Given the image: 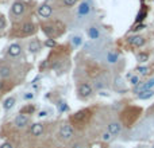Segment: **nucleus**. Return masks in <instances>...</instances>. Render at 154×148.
<instances>
[{"instance_id": "25", "label": "nucleus", "mask_w": 154, "mask_h": 148, "mask_svg": "<svg viewBox=\"0 0 154 148\" xmlns=\"http://www.w3.org/2000/svg\"><path fill=\"white\" fill-rule=\"evenodd\" d=\"M111 136L112 135H111L109 132H104L101 135V140H104V142H109V140H111Z\"/></svg>"}, {"instance_id": "16", "label": "nucleus", "mask_w": 154, "mask_h": 148, "mask_svg": "<svg viewBox=\"0 0 154 148\" xmlns=\"http://www.w3.org/2000/svg\"><path fill=\"white\" fill-rule=\"evenodd\" d=\"M15 105V98L14 97H8L6 101H4V109H11V108Z\"/></svg>"}, {"instance_id": "5", "label": "nucleus", "mask_w": 154, "mask_h": 148, "mask_svg": "<svg viewBox=\"0 0 154 148\" xmlns=\"http://www.w3.org/2000/svg\"><path fill=\"white\" fill-rule=\"evenodd\" d=\"M14 123H15V125L18 127V128H23V127L27 125V123H29V119H27V116H24V114H18V116L15 117V120H14Z\"/></svg>"}, {"instance_id": "14", "label": "nucleus", "mask_w": 154, "mask_h": 148, "mask_svg": "<svg viewBox=\"0 0 154 148\" xmlns=\"http://www.w3.org/2000/svg\"><path fill=\"white\" fill-rule=\"evenodd\" d=\"M118 58H119V55L115 51H109L108 55H107V61H108L109 63H115L116 61H118Z\"/></svg>"}, {"instance_id": "1", "label": "nucleus", "mask_w": 154, "mask_h": 148, "mask_svg": "<svg viewBox=\"0 0 154 148\" xmlns=\"http://www.w3.org/2000/svg\"><path fill=\"white\" fill-rule=\"evenodd\" d=\"M60 135L62 136L64 139H72L74 135V131H73V127L71 125V124H64V125L61 127V129H60Z\"/></svg>"}, {"instance_id": "13", "label": "nucleus", "mask_w": 154, "mask_h": 148, "mask_svg": "<svg viewBox=\"0 0 154 148\" xmlns=\"http://www.w3.org/2000/svg\"><path fill=\"white\" fill-rule=\"evenodd\" d=\"M22 31H23V34H26V35L32 34V32H34V24H32V23H24L22 27Z\"/></svg>"}, {"instance_id": "15", "label": "nucleus", "mask_w": 154, "mask_h": 148, "mask_svg": "<svg viewBox=\"0 0 154 148\" xmlns=\"http://www.w3.org/2000/svg\"><path fill=\"white\" fill-rule=\"evenodd\" d=\"M10 74H11V69L8 66L0 67V77H1V78H6V77H8Z\"/></svg>"}, {"instance_id": "10", "label": "nucleus", "mask_w": 154, "mask_h": 148, "mask_svg": "<svg viewBox=\"0 0 154 148\" xmlns=\"http://www.w3.org/2000/svg\"><path fill=\"white\" fill-rule=\"evenodd\" d=\"M39 50H41V43H39V41L34 39V41L30 42V44H29V51L30 53H38Z\"/></svg>"}, {"instance_id": "35", "label": "nucleus", "mask_w": 154, "mask_h": 148, "mask_svg": "<svg viewBox=\"0 0 154 148\" xmlns=\"http://www.w3.org/2000/svg\"><path fill=\"white\" fill-rule=\"evenodd\" d=\"M153 148H154V147H153Z\"/></svg>"}, {"instance_id": "2", "label": "nucleus", "mask_w": 154, "mask_h": 148, "mask_svg": "<svg viewBox=\"0 0 154 148\" xmlns=\"http://www.w3.org/2000/svg\"><path fill=\"white\" fill-rule=\"evenodd\" d=\"M91 93H92V86L88 85V84H81L80 86H78V94L81 96V97H89Z\"/></svg>"}, {"instance_id": "32", "label": "nucleus", "mask_w": 154, "mask_h": 148, "mask_svg": "<svg viewBox=\"0 0 154 148\" xmlns=\"http://www.w3.org/2000/svg\"><path fill=\"white\" fill-rule=\"evenodd\" d=\"M23 97H24V100H31V98L34 97V94H32V93H27V94H24Z\"/></svg>"}, {"instance_id": "29", "label": "nucleus", "mask_w": 154, "mask_h": 148, "mask_svg": "<svg viewBox=\"0 0 154 148\" xmlns=\"http://www.w3.org/2000/svg\"><path fill=\"white\" fill-rule=\"evenodd\" d=\"M143 14L146 15V10H143V8H142L141 12H139V14H138V16H137V22H141V20L143 19V18H142V16H143Z\"/></svg>"}, {"instance_id": "7", "label": "nucleus", "mask_w": 154, "mask_h": 148, "mask_svg": "<svg viewBox=\"0 0 154 148\" xmlns=\"http://www.w3.org/2000/svg\"><path fill=\"white\" fill-rule=\"evenodd\" d=\"M26 10V6L23 1H15V3L12 4V12L15 14V15H22L23 12H24Z\"/></svg>"}, {"instance_id": "6", "label": "nucleus", "mask_w": 154, "mask_h": 148, "mask_svg": "<svg viewBox=\"0 0 154 148\" xmlns=\"http://www.w3.org/2000/svg\"><path fill=\"white\" fill-rule=\"evenodd\" d=\"M77 12H78V15H80V16L88 15V14L91 12V4L88 3V1H83V3L78 6V10H77Z\"/></svg>"}, {"instance_id": "34", "label": "nucleus", "mask_w": 154, "mask_h": 148, "mask_svg": "<svg viewBox=\"0 0 154 148\" xmlns=\"http://www.w3.org/2000/svg\"><path fill=\"white\" fill-rule=\"evenodd\" d=\"M46 114H47V112H46V110H42V112H39V117H45Z\"/></svg>"}, {"instance_id": "28", "label": "nucleus", "mask_w": 154, "mask_h": 148, "mask_svg": "<svg viewBox=\"0 0 154 148\" xmlns=\"http://www.w3.org/2000/svg\"><path fill=\"white\" fill-rule=\"evenodd\" d=\"M62 1H64V4L66 7H72V6H74V4H76L77 0H62Z\"/></svg>"}, {"instance_id": "23", "label": "nucleus", "mask_w": 154, "mask_h": 148, "mask_svg": "<svg viewBox=\"0 0 154 148\" xmlns=\"http://www.w3.org/2000/svg\"><path fill=\"white\" fill-rule=\"evenodd\" d=\"M153 86H154V78H151L150 81H148V82H145V89H146V90H150Z\"/></svg>"}, {"instance_id": "26", "label": "nucleus", "mask_w": 154, "mask_h": 148, "mask_svg": "<svg viewBox=\"0 0 154 148\" xmlns=\"http://www.w3.org/2000/svg\"><path fill=\"white\" fill-rule=\"evenodd\" d=\"M45 46H47V47H54V46H55V41H54V39H46Z\"/></svg>"}, {"instance_id": "31", "label": "nucleus", "mask_w": 154, "mask_h": 148, "mask_svg": "<svg viewBox=\"0 0 154 148\" xmlns=\"http://www.w3.org/2000/svg\"><path fill=\"white\" fill-rule=\"evenodd\" d=\"M0 148H12V144L11 143H4V144L0 145Z\"/></svg>"}, {"instance_id": "4", "label": "nucleus", "mask_w": 154, "mask_h": 148, "mask_svg": "<svg viewBox=\"0 0 154 148\" xmlns=\"http://www.w3.org/2000/svg\"><path fill=\"white\" fill-rule=\"evenodd\" d=\"M51 12H53V10H51V7L49 4H42L38 8V15L42 16V18H49L51 15Z\"/></svg>"}, {"instance_id": "9", "label": "nucleus", "mask_w": 154, "mask_h": 148, "mask_svg": "<svg viewBox=\"0 0 154 148\" xmlns=\"http://www.w3.org/2000/svg\"><path fill=\"white\" fill-rule=\"evenodd\" d=\"M20 51H22V47L16 43L11 44L10 47H8V54H10L11 57H18V55L20 54Z\"/></svg>"}, {"instance_id": "20", "label": "nucleus", "mask_w": 154, "mask_h": 148, "mask_svg": "<svg viewBox=\"0 0 154 148\" xmlns=\"http://www.w3.org/2000/svg\"><path fill=\"white\" fill-rule=\"evenodd\" d=\"M149 59V54L148 53H141L138 54V62H146Z\"/></svg>"}, {"instance_id": "11", "label": "nucleus", "mask_w": 154, "mask_h": 148, "mask_svg": "<svg viewBox=\"0 0 154 148\" xmlns=\"http://www.w3.org/2000/svg\"><path fill=\"white\" fill-rule=\"evenodd\" d=\"M42 132H43V127H42V124H32L31 125V133L34 136H39L42 135Z\"/></svg>"}, {"instance_id": "8", "label": "nucleus", "mask_w": 154, "mask_h": 148, "mask_svg": "<svg viewBox=\"0 0 154 148\" xmlns=\"http://www.w3.org/2000/svg\"><path fill=\"white\" fill-rule=\"evenodd\" d=\"M120 131H122V125H120L119 123H109L108 124V131H107V132H109L112 136L119 135Z\"/></svg>"}, {"instance_id": "22", "label": "nucleus", "mask_w": 154, "mask_h": 148, "mask_svg": "<svg viewBox=\"0 0 154 148\" xmlns=\"http://www.w3.org/2000/svg\"><path fill=\"white\" fill-rule=\"evenodd\" d=\"M88 113V110H81V112H77L76 116H74V120H81L84 119V114Z\"/></svg>"}, {"instance_id": "12", "label": "nucleus", "mask_w": 154, "mask_h": 148, "mask_svg": "<svg viewBox=\"0 0 154 148\" xmlns=\"http://www.w3.org/2000/svg\"><path fill=\"white\" fill-rule=\"evenodd\" d=\"M154 96V90L153 89H150V90H145V92H141L138 94V98L139 100H149V98H151Z\"/></svg>"}, {"instance_id": "21", "label": "nucleus", "mask_w": 154, "mask_h": 148, "mask_svg": "<svg viewBox=\"0 0 154 148\" xmlns=\"http://www.w3.org/2000/svg\"><path fill=\"white\" fill-rule=\"evenodd\" d=\"M137 71H139L141 74H143V76H145V74H148V73H149V67H146V66H138V67H137Z\"/></svg>"}, {"instance_id": "3", "label": "nucleus", "mask_w": 154, "mask_h": 148, "mask_svg": "<svg viewBox=\"0 0 154 148\" xmlns=\"http://www.w3.org/2000/svg\"><path fill=\"white\" fill-rule=\"evenodd\" d=\"M128 42H130V44L132 47H142L145 44V38L141 36V35H134V36H131L128 39Z\"/></svg>"}, {"instance_id": "18", "label": "nucleus", "mask_w": 154, "mask_h": 148, "mask_svg": "<svg viewBox=\"0 0 154 148\" xmlns=\"http://www.w3.org/2000/svg\"><path fill=\"white\" fill-rule=\"evenodd\" d=\"M72 43H73V46L78 47V46L83 44V38H81V36H73V38H72Z\"/></svg>"}, {"instance_id": "24", "label": "nucleus", "mask_w": 154, "mask_h": 148, "mask_svg": "<svg viewBox=\"0 0 154 148\" xmlns=\"http://www.w3.org/2000/svg\"><path fill=\"white\" fill-rule=\"evenodd\" d=\"M130 82H131V85H132V86H137V85L139 84V77L132 76L131 78H130Z\"/></svg>"}, {"instance_id": "17", "label": "nucleus", "mask_w": 154, "mask_h": 148, "mask_svg": "<svg viewBox=\"0 0 154 148\" xmlns=\"http://www.w3.org/2000/svg\"><path fill=\"white\" fill-rule=\"evenodd\" d=\"M88 35H89L91 39H97L99 38V31H97V29H95V27H91L89 30H88Z\"/></svg>"}, {"instance_id": "30", "label": "nucleus", "mask_w": 154, "mask_h": 148, "mask_svg": "<svg viewBox=\"0 0 154 148\" xmlns=\"http://www.w3.org/2000/svg\"><path fill=\"white\" fill-rule=\"evenodd\" d=\"M4 27H6V20L3 16H0V30H3Z\"/></svg>"}, {"instance_id": "27", "label": "nucleus", "mask_w": 154, "mask_h": 148, "mask_svg": "<svg viewBox=\"0 0 154 148\" xmlns=\"http://www.w3.org/2000/svg\"><path fill=\"white\" fill-rule=\"evenodd\" d=\"M143 29H146V26H145L143 23H139V24L135 26V27L131 30V31H139V30H143Z\"/></svg>"}, {"instance_id": "33", "label": "nucleus", "mask_w": 154, "mask_h": 148, "mask_svg": "<svg viewBox=\"0 0 154 148\" xmlns=\"http://www.w3.org/2000/svg\"><path fill=\"white\" fill-rule=\"evenodd\" d=\"M60 109L61 110H66L68 109V107L65 105V102H60Z\"/></svg>"}, {"instance_id": "19", "label": "nucleus", "mask_w": 154, "mask_h": 148, "mask_svg": "<svg viewBox=\"0 0 154 148\" xmlns=\"http://www.w3.org/2000/svg\"><path fill=\"white\" fill-rule=\"evenodd\" d=\"M35 110V108L32 107V105H27V107H24L22 110H20V113L22 114H26V113H32Z\"/></svg>"}]
</instances>
